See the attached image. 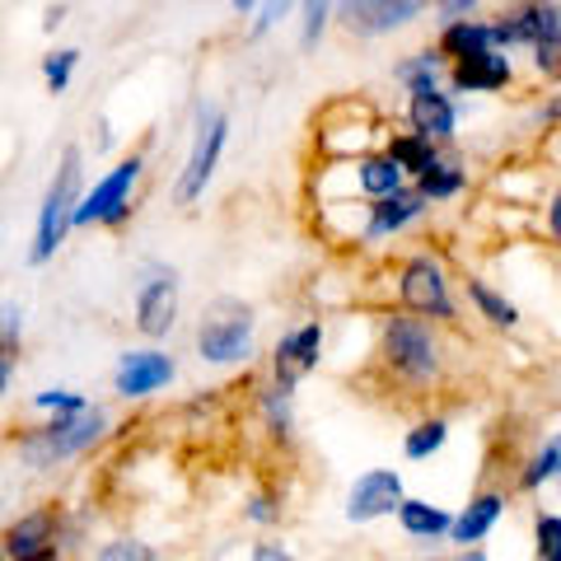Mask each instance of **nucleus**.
I'll list each match as a JSON object with an SVG mask.
<instances>
[{"label": "nucleus", "mask_w": 561, "mask_h": 561, "mask_svg": "<svg viewBox=\"0 0 561 561\" xmlns=\"http://www.w3.org/2000/svg\"><path fill=\"white\" fill-rule=\"evenodd\" d=\"M552 234H557V243H561V192H557V197H552Z\"/></svg>", "instance_id": "obj_41"}, {"label": "nucleus", "mask_w": 561, "mask_h": 561, "mask_svg": "<svg viewBox=\"0 0 561 561\" xmlns=\"http://www.w3.org/2000/svg\"><path fill=\"white\" fill-rule=\"evenodd\" d=\"M113 431V416L103 402H90L84 412L70 416H47L38 426H28L14 449H20V463L33 472H57L70 459H84L94 445H103V435Z\"/></svg>", "instance_id": "obj_5"}, {"label": "nucleus", "mask_w": 561, "mask_h": 561, "mask_svg": "<svg viewBox=\"0 0 561 561\" xmlns=\"http://www.w3.org/2000/svg\"><path fill=\"white\" fill-rule=\"evenodd\" d=\"M463 286H468V300L478 305V313H482V319H486L491 328H515V323H519V309H515L511 300H505V295H501L496 286H486L482 276H468Z\"/></svg>", "instance_id": "obj_24"}, {"label": "nucleus", "mask_w": 561, "mask_h": 561, "mask_svg": "<svg viewBox=\"0 0 561 561\" xmlns=\"http://www.w3.org/2000/svg\"><path fill=\"white\" fill-rule=\"evenodd\" d=\"M332 20H337V0H300V14H295V28H300V47L319 51V43L328 38Z\"/></svg>", "instance_id": "obj_26"}, {"label": "nucleus", "mask_w": 561, "mask_h": 561, "mask_svg": "<svg viewBox=\"0 0 561 561\" xmlns=\"http://www.w3.org/2000/svg\"><path fill=\"white\" fill-rule=\"evenodd\" d=\"M459 561H486V557H482V552H478V548H468V552H463V557H459Z\"/></svg>", "instance_id": "obj_43"}, {"label": "nucleus", "mask_w": 561, "mask_h": 561, "mask_svg": "<svg viewBox=\"0 0 561 561\" xmlns=\"http://www.w3.org/2000/svg\"><path fill=\"white\" fill-rule=\"evenodd\" d=\"M548 478H561V435H552V440L542 445V454L529 463V472H524V486H538Z\"/></svg>", "instance_id": "obj_32"}, {"label": "nucleus", "mask_w": 561, "mask_h": 561, "mask_svg": "<svg viewBox=\"0 0 561 561\" xmlns=\"http://www.w3.org/2000/svg\"><path fill=\"white\" fill-rule=\"evenodd\" d=\"M94 561H160V557H154V548H146V542H136V538H113V542H103Z\"/></svg>", "instance_id": "obj_33"}, {"label": "nucleus", "mask_w": 561, "mask_h": 561, "mask_svg": "<svg viewBox=\"0 0 561 561\" xmlns=\"http://www.w3.org/2000/svg\"><path fill=\"white\" fill-rule=\"evenodd\" d=\"M412 187H416L431 206H435V202H454V197H459V192L468 187V169L440 146V150H435V160L412 179Z\"/></svg>", "instance_id": "obj_18"}, {"label": "nucleus", "mask_w": 561, "mask_h": 561, "mask_svg": "<svg viewBox=\"0 0 561 561\" xmlns=\"http://www.w3.org/2000/svg\"><path fill=\"white\" fill-rule=\"evenodd\" d=\"M173 379H179V360H173L169 346H154V342L127 346L113 365V393L122 402H146L154 393H164Z\"/></svg>", "instance_id": "obj_11"}, {"label": "nucleus", "mask_w": 561, "mask_h": 561, "mask_svg": "<svg viewBox=\"0 0 561 561\" xmlns=\"http://www.w3.org/2000/svg\"><path fill=\"white\" fill-rule=\"evenodd\" d=\"M398 305L402 313H416V319H454V295H449V272L435 253H412L398 267Z\"/></svg>", "instance_id": "obj_8"}, {"label": "nucleus", "mask_w": 561, "mask_h": 561, "mask_svg": "<svg viewBox=\"0 0 561 561\" xmlns=\"http://www.w3.org/2000/svg\"><path fill=\"white\" fill-rule=\"evenodd\" d=\"M249 561H295L280 542H253V557Z\"/></svg>", "instance_id": "obj_38"}, {"label": "nucleus", "mask_w": 561, "mask_h": 561, "mask_svg": "<svg viewBox=\"0 0 561 561\" xmlns=\"http://www.w3.org/2000/svg\"><path fill=\"white\" fill-rule=\"evenodd\" d=\"M435 150H440V146H435V140H426V136H416V131H393L389 146H383V154H393L398 169L408 173V183L435 160Z\"/></svg>", "instance_id": "obj_23"}, {"label": "nucleus", "mask_w": 561, "mask_h": 561, "mask_svg": "<svg viewBox=\"0 0 561 561\" xmlns=\"http://www.w3.org/2000/svg\"><path fill=\"white\" fill-rule=\"evenodd\" d=\"M28 408L43 412V416H70V412L90 408V398H84L80 389H66V383H51V389H38L28 398Z\"/></svg>", "instance_id": "obj_29"}, {"label": "nucleus", "mask_w": 561, "mask_h": 561, "mask_svg": "<svg viewBox=\"0 0 561 561\" xmlns=\"http://www.w3.org/2000/svg\"><path fill=\"white\" fill-rule=\"evenodd\" d=\"M24 561H61V548H43V552H33V557H24Z\"/></svg>", "instance_id": "obj_42"}, {"label": "nucleus", "mask_w": 561, "mask_h": 561, "mask_svg": "<svg viewBox=\"0 0 561 561\" xmlns=\"http://www.w3.org/2000/svg\"><path fill=\"white\" fill-rule=\"evenodd\" d=\"M66 24V0H51V5L43 10V33H57Z\"/></svg>", "instance_id": "obj_39"}, {"label": "nucleus", "mask_w": 561, "mask_h": 561, "mask_svg": "<svg viewBox=\"0 0 561 561\" xmlns=\"http://www.w3.org/2000/svg\"><path fill=\"white\" fill-rule=\"evenodd\" d=\"M379 356L408 383H431L440 375V342H435L431 323L416 319V313H389L379 323Z\"/></svg>", "instance_id": "obj_7"}, {"label": "nucleus", "mask_w": 561, "mask_h": 561, "mask_svg": "<svg viewBox=\"0 0 561 561\" xmlns=\"http://www.w3.org/2000/svg\"><path fill=\"white\" fill-rule=\"evenodd\" d=\"M534 66H538V76L561 80V14L542 28V38L534 43Z\"/></svg>", "instance_id": "obj_30"}, {"label": "nucleus", "mask_w": 561, "mask_h": 561, "mask_svg": "<svg viewBox=\"0 0 561 561\" xmlns=\"http://www.w3.org/2000/svg\"><path fill=\"white\" fill-rule=\"evenodd\" d=\"M179 319H183V272L169 257H146L136 267V286H131V328L140 332V342L164 346Z\"/></svg>", "instance_id": "obj_6"}, {"label": "nucleus", "mask_w": 561, "mask_h": 561, "mask_svg": "<svg viewBox=\"0 0 561 561\" xmlns=\"http://www.w3.org/2000/svg\"><path fill=\"white\" fill-rule=\"evenodd\" d=\"M257 412H262V426H267L276 440H290V431H295V393H280L276 383H262L257 389Z\"/></svg>", "instance_id": "obj_25"}, {"label": "nucleus", "mask_w": 561, "mask_h": 561, "mask_svg": "<svg viewBox=\"0 0 561 561\" xmlns=\"http://www.w3.org/2000/svg\"><path fill=\"white\" fill-rule=\"evenodd\" d=\"M478 5L482 0H435V20H440V28L445 24H459V20H478Z\"/></svg>", "instance_id": "obj_36"}, {"label": "nucleus", "mask_w": 561, "mask_h": 561, "mask_svg": "<svg viewBox=\"0 0 561 561\" xmlns=\"http://www.w3.org/2000/svg\"><path fill=\"white\" fill-rule=\"evenodd\" d=\"M323 342H328L323 319H300V323H290V328L272 342L267 383H276L280 393H295V389H300V379H309L313 370H319Z\"/></svg>", "instance_id": "obj_9"}, {"label": "nucleus", "mask_w": 561, "mask_h": 561, "mask_svg": "<svg viewBox=\"0 0 561 561\" xmlns=\"http://www.w3.org/2000/svg\"><path fill=\"white\" fill-rule=\"evenodd\" d=\"M431 202L408 183L393 197H379V202H365V225H360V243H389L398 234H408L416 220H426Z\"/></svg>", "instance_id": "obj_13"}, {"label": "nucleus", "mask_w": 561, "mask_h": 561, "mask_svg": "<svg viewBox=\"0 0 561 561\" xmlns=\"http://www.w3.org/2000/svg\"><path fill=\"white\" fill-rule=\"evenodd\" d=\"M300 14V0H257V10L249 14V24H243V38L249 43H262V38H272V33L295 20Z\"/></svg>", "instance_id": "obj_27"}, {"label": "nucleus", "mask_w": 561, "mask_h": 561, "mask_svg": "<svg viewBox=\"0 0 561 561\" xmlns=\"http://www.w3.org/2000/svg\"><path fill=\"white\" fill-rule=\"evenodd\" d=\"M243 519H253V524H276L280 519V505L272 491H253L249 501H243Z\"/></svg>", "instance_id": "obj_35"}, {"label": "nucleus", "mask_w": 561, "mask_h": 561, "mask_svg": "<svg viewBox=\"0 0 561 561\" xmlns=\"http://www.w3.org/2000/svg\"><path fill=\"white\" fill-rule=\"evenodd\" d=\"M230 131H234L230 108L210 94H197V103H192L187 154H183L179 173H173V192H169L179 210H192L197 202H206V192L225 164V150H230Z\"/></svg>", "instance_id": "obj_2"}, {"label": "nucleus", "mask_w": 561, "mask_h": 561, "mask_svg": "<svg viewBox=\"0 0 561 561\" xmlns=\"http://www.w3.org/2000/svg\"><path fill=\"white\" fill-rule=\"evenodd\" d=\"M515 76L511 57L501 47L491 51H478V57H463V61H449V90L454 94H491V90H505Z\"/></svg>", "instance_id": "obj_16"}, {"label": "nucleus", "mask_w": 561, "mask_h": 561, "mask_svg": "<svg viewBox=\"0 0 561 561\" xmlns=\"http://www.w3.org/2000/svg\"><path fill=\"white\" fill-rule=\"evenodd\" d=\"M150 173V150H122L108 169L94 173V183L84 187V197L76 206V230H99V234H122L140 210V187Z\"/></svg>", "instance_id": "obj_3"}, {"label": "nucleus", "mask_w": 561, "mask_h": 561, "mask_svg": "<svg viewBox=\"0 0 561 561\" xmlns=\"http://www.w3.org/2000/svg\"><path fill=\"white\" fill-rule=\"evenodd\" d=\"M57 534H61V511L57 505H38V511L14 515L5 529H0V542H5L10 561H24L43 548H57Z\"/></svg>", "instance_id": "obj_15"}, {"label": "nucleus", "mask_w": 561, "mask_h": 561, "mask_svg": "<svg viewBox=\"0 0 561 561\" xmlns=\"http://www.w3.org/2000/svg\"><path fill=\"white\" fill-rule=\"evenodd\" d=\"M501 515H505V496H501V491H482V496H472L463 511L454 515L449 538L468 552V542H482L491 529H496V519H501Z\"/></svg>", "instance_id": "obj_19"}, {"label": "nucleus", "mask_w": 561, "mask_h": 561, "mask_svg": "<svg viewBox=\"0 0 561 561\" xmlns=\"http://www.w3.org/2000/svg\"><path fill=\"white\" fill-rule=\"evenodd\" d=\"M408 127L435 140V146H449L459 136V103L445 84H416V90H408Z\"/></svg>", "instance_id": "obj_14"}, {"label": "nucleus", "mask_w": 561, "mask_h": 561, "mask_svg": "<svg viewBox=\"0 0 561 561\" xmlns=\"http://www.w3.org/2000/svg\"><path fill=\"white\" fill-rule=\"evenodd\" d=\"M408 501L398 468H365L356 482L346 486V519L351 524H370L383 515H398V505Z\"/></svg>", "instance_id": "obj_12"}, {"label": "nucleus", "mask_w": 561, "mask_h": 561, "mask_svg": "<svg viewBox=\"0 0 561 561\" xmlns=\"http://www.w3.org/2000/svg\"><path fill=\"white\" fill-rule=\"evenodd\" d=\"M84 146L80 140H66L57 164H51V179L43 183V197H38V210H33V234H28V267H47L57 262V253L70 243L76 234V206L84 197Z\"/></svg>", "instance_id": "obj_1"}, {"label": "nucleus", "mask_w": 561, "mask_h": 561, "mask_svg": "<svg viewBox=\"0 0 561 561\" xmlns=\"http://www.w3.org/2000/svg\"><path fill=\"white\" fill-rule=\"evenodd\" d=\"M24 332H28V309L20 300H0V346L24 351Z\"/></svg>", "instance_id": "obj_31"}, {"label": "nucleus", "mask_w": 561, "mask_h": 561, "mask_svg": "<svg viewBox=\"0 0 561 561\" xmlns=\"http://www.w3.org/2000/svg\"><path fill=\"white\" fill-rule=\"evenodd\" d=\"M192 356L206 370H243L257 356V309L239 295H210L192 323Z\"/></svg>", "instance_id": "obj_4"}, {"label": "nucleus", "mask_w": 561, "mask_h": 561, "mask_svg": "<svg viewBox=\"0 0 561 561\" xmlns=\"http://www.w3.org/2000/svg\"><path fill=\"white\" fill-rule=\"evenodd\" d=\"M20 365H24V351L20 346H0V402L10 398L14 379H20Z\"/></svg>", "instance_id": "obj_37"}, {"label": "nucleus", "mask_w": 561, "mask_h": 561, "mask_svg": "<svg viewBox=\"0 0 561 561\" xmlns=\"http://www.w3.org/2000/svg\"><path fill=\"white\" fill-rule=\"evenodd\" d=\"M445 61H463V57H478V51L496 47V28L486 20H459V24H445L440 38H435Z\"/></svg>", "instance_id": "obj_20"}, {"label": "nucleus", "mask_w": 561, "mask_h": 561, "mask_svg": "<svg viewBox=\"0 0 561 561\" xmlns=\"http://www.w3.org/2000/svg\"><path fill=\"white\" fill-rule=\"evenodd\" d=\"M548 113H561V99H552V108Z\"/></svg>", "instance_id": "obj_44"}, {"label": "nucleus", "mask_w": 561, "mask_h": 561, "mask_svg": "<svg viewBox=\"0 0 561 561\" xmlns=\"http://www.w3.org/2000/svg\"><path fill=\"white\" fill-rule=\"evenodd\" d=\"M0 561H10V552H5V542H0Z\"/></svg>", "instance_id": "obj_45"}, {"label": "nucleus", "mask_w": 561, "mask_h": 561, "mask_svg": "<svg viewBox=\"0 0 561 561\" xmlns=\"http://www.w3.org/2000/svg\"><path fill=\"white\" fill-rule=\"evenodd\" d=\"M80 61H84V51H80V47H70V43L47 47L43 57H38V76H43V84H47V94H51V99H61L70 84H76Z\"/></svg>", "instance_id": "obj_22"}, {"label": "nucleus", "mask_w": 561, "mask_h": 561, "mask_svg": "<svg viewBox=\"0 0 561 561\" xmlns=\"http://www.w3.org/2000/svg\"><path fill=\"white\" fill-rule=\"evenodd\" d=\"M431 5L435 0H337V20L332 24L356 43H379L412 28Z\"/></svg>", "instance_id": "obj_10"}, {"label": "nucleus", "mask_w": 561, "mask_h": 561, "mask_svg": "<svg viewBox=\"0 0 561 561\" xmlns=\"http://www.w3.org/2000/svg\"><path fill=\"white\" fill-rule=\"evenodd\" d=\"M445 440H449V421L431 416V421H416V426L402 435V454H408L412 463H421V459H431V454H440Z\"/></svg>", "instance_id": "obj_28"}, {"label": "nucleus", "mask_w": 561, "mask_h": 561, "mask_svg": "<svg viewBox=\"0 0 561 561\" xmlns=\"http://www.w3.org/2000/svg\"><path fill=\"white\" fill-rule=\"evenodd\" d=\"M225 5H230V10L239 14V20H249V14L257 10V0H225Z\"/></svg>", "instance_id": "obj_40"}, {"label": "nucleus", "mask_w": 561, "mask_h": 561, "mask_svg": "<svg viewBox=\"0 0 561 561\" xmlns=\"http://www.w3.org/2000/svg\"><path fill=\"white\" fill-rule=\"evenodd\" d=\"M398 524H402V534L408 538H421V542H435V538H445L454 529V515L440 511V505H431V501H416L408 496L398 505Z\"/></svg>", "instance_id": "obj_21"}, {"label": "nucleus", "mask_w": 561, "mask_h": 561, "mask_svg": "<svg viewBox=\"0 0 561 561\" xmlns=\"http://www.w3.org/2000/svg\"><path fill=\"white\" fill-rule=\"evenodd\" d=\"M538 557L561 561V515H538Z\"/></svg>", "instance_id": "obj_34"}, {"label": "nucleus", "mask_w": 561, "mask_h": 561, "mask_svg": "<svg viewBox=\"0 0 561 561\" xmlns=\"http://www.w3.org/2000/svg\"><path fill=\"white\" fill-rule=\"evenodd\" d=\"M351 179H356V192H360L365 202L393 197V192L408 187V173H402L393 154H383V150L356 154V160H351Z\"/></svg>", "instance_id": "obj_17"}]
</instances>
